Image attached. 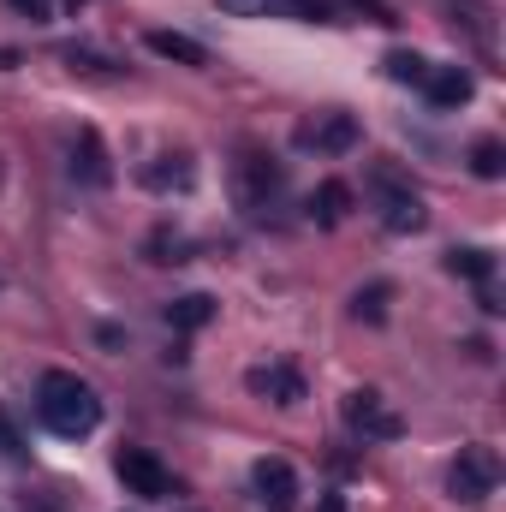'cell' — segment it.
Wrapping results in <instances>:
<instances>
[{"label":"cell","instance_id":"obj_1","mask_svg":"<svg viewBox=\"0 0 506 512\" xmlns=\"http://www.w3.org/2000/svg\"><path fill=\"white\" fill-rule=\"evenodd\" d=\"M36 411H42V423H48L54 435H66V441H78V435H90V429L102 423L96 387L84 382V376H72V370H48V376L36 382Z\"/></svg>","mask_w":506,"mask_h":512},{"label":"cell","instance_id":"obj_2","mask_svg":"<svg viewBox=\"0 0 506 512\" xmlns=\"http://www.w3.org/2000/svg\"><path fill=\"white\" fill-rule=\"evenodd\" d=\"M447 489H453V501L483 507V501L501 489V453H495V447H465V453L453 459V471H447Z\"/></svg>","mask_w":506,"mask_h":512},{"label":"cell","instance_id":"obj_3","mask_svg":"<svg viewBox=\"0 0 506 512\" xmlns=\"http://www.w3.org/2000/svg\"><path fill=\"white\" fill-rule=\"evenodd\" d=\"M370 185L381 197V227L387 233H417L429 215H423V197L411 191V179H399V167H370Z\"/></svg>","mask_w":506,"mask_h":512},{"label":"cell","instance_id":"obj_4","mask_svg":"<svg viewBox=\"0 0 506 512\" xmlns=\"http://www.w3.org/2000/svg\"><path fill=\"white\" fill-rule=\"evenodd\" d=\"M346 423H352L364 441H399V435H405V417L381 399L376 387H352V393H346Z\"/></svg>","mask_w":506,"mask_h":512},{"label":"cell","instance_id":"obj_5","mask_svg":"<svg viewBox=\"0 0 506 512\" xmlns=\"http://www.w3.org/2000/svg\"><path fill=\"white\" fill-rule=\"evenodd\" d=\"M114 471H120V483H126L137 501H167L173 495V471L155 453H143V447H120L114 453Z\"/></svg>","mask_w":506,"mask_h":512},{"label":"cell","instance_id":"obj_6","mask_svg":"<svg viewBox=\"0 0 506 512\" xmlns=\"http://www.w3.org/2000/svg\"><path fill=\"white\" fill-rule=\"evenodd\" d=\"M280 191V167L274 161H262V155H239L233 161V197H239V209H268V197Z\"/></svg>","mask_w":506,"mask_h":512},{"label":"cell","instance_id":"obj_7","mask_svg":"<svg viewBox=\"0 0 506 512\" xmlns=\"http://www.w3.org/2000/svg\"><path fill=\"white\" fill-rule=\"evenodd\" d=\"M215 12H227V18H304V24L328 18L322 0H215Z\"/></svg>","mask_w":506,"mask_h":512},{"label":"cell","instance_id":"obj_8","mask_svg":"<svg viewBox=\"0 0 506 512\" xmlns=\"http://www.w3.org/2000/svg\"><path fill=\"white\" fill-rule=\"evenodd\" d=\"M251 483H256V495H262L274 512L298 507V477H292V465H286V459H256Z\"/></svg>","mask_w":506,"mask_h":512},{"label":"cell","instance_id":"obj_9","mask_svg":"<svg viewBox=\"0 0 506 512\" xmlns=\"http://www.w3.org/2000/svg\"><path fill=\"white\" fill-rule=\"evenodd\" d=\"M72 173L84 179V185H114V167H108V143H102V131L96 126H84L78 131V155H72Z\"/></svg>","mask_w":506,"mask_h":512},{"label":"cell","instance_id":"obj_10","mask_svg":"<svg viewBox=\"0 0 506 512\" xmlns=\"http://www.w3.org/2000/svg\"><path fill=\"white\" fill-rule=\"evenodd\" d=\"M471 72L465 66H429V78H423V96L435 102V108H465L471 102Z\"/></svg>","mask_w":506,"mask_h":512},{"label":"cell","instance_id":"obj_11","mask_svg":"<svg viewBox=\"0 0 506 512\" xmlns=\"http://www.w3.org/2000/svg\"><path fill=\"white\" fill-rule=\"evenodd\" d=\"M191 179H197L191 155H155L137 167V185H149V191H191Z\"/></svg>","mask_w":506,"mask_h":512},{"label":"cell","instance_id":"obj_12","mask_svg":"<svg viewBox=\"0 0 506 512\" xmlns=\"http://www.w3.org/2000/svg\"><path fill=\"white\" fill-rule=\"evenodd\" d=\"M245 387L262 393V399H274V405H298V399H304L298 370H286V364H256L251 376H245Z\"/></svg>","mask_w":506,"mask_h":512},{"label":"cell","instance_id":"obj_13","mask_svg":"<svg viewBox=\"0 0 506 512\" xmlns=\"http://www.w3.org/2000/svg\"><path fill=\"white\" fill-rule=\"evenodd\" d=\"M298 137H304L310 149H322V155H346V149L358 143V120H352V114H322L316 126H304Z\"/></svg>","mask_w":506,"mask_h":512},{"label":"cell","instance_id":"obj_14","mask_svg":"<svg viewBox=\"0 0 506 512\" xmlns=\"http://www.w3.org/2000/svg\"><path fill=\"white\" fill-rule=\"evenodd\" d=\"M346 215H352V185L322 179V185H316V197H310V221H316V227H340Z\"/></svg>","mask_w":506,"mask_h":512},{"label":"cell","instance_id":"obj_15","mask_svg":"<svg viewBox=\"0 0 506 512\" xmlns=\"http://www.w3.org/2000/svg\"><path fill=\"white\" fill-rule=\"evenodd\" d=\"M149 54H161L173 66H209V48L191 42V36H179V30H149Z\"/></svg>","mask_w":506,"mask_h":512},{"label":"cell","instance_id":"obj_16","mask_svg":"<svg viewBox=\"0 0 506 512\" xmlns=\"http://www.w3.org/2000/svg\"><path fill=\"white\" fill-rule=\"evenodd\" d=\"M167 322H173L179 334H197V328L215 322V298H209V292H185V298L167 304Z\"/></svg>","mask_w":506,"mask_h":512},{"label":"cell","instance_id":"obj_17","mask_svg":"<svg viewBox=\"0 0 506 512\" xmlns=\"http://www.w3.org/2000/svg\"><path fill=\"white\" fill-rule=\"evenodd\" d=\"M471 173H477V179H501L506 173L501 137H477V143H471Z\"/></svg>","mask_w":506,"mask_h":512},{"label":"cell","instance_id":"obj_18","mask_svg":"<svg viewBox=\"0 0 506 512\" xmlns=\"http://www.w3.org/2000/svg\"><path fill=\"white\" fill-rule=\"evenodd\" d=\"M387 78H393V84H417V90H423L429 60H423V54H411V48H393V54H387Z\"/></svg>","mask_w":506,"mask_h":512},{"label":"cell","instance_id":"obj_19","mask_svg":"<svg viewBox=\"0 0 506 512\" xmlns=\"http://www.w3.org/2000/svg\"><path fill=\"white\" fill-rule=\"evenodd\" d=\"M447 268L465 274V280H489V274H495V256L477 251V245H465V251H447Z\"/></svg>","mask_w":506,"mask_h":512},{"label":"cell","instance_id":"obj_20","mask_svg":"<svg viewBox=\"0 0 506 512\" xmlns=\"http://www.w3.org/2000/svg\"><path fill=\"white\" fill-rule=\"evenodd\" d=\"M387 298H393V286H387V280L364 286V292L352 298V316H358V322H381V316H387Z\"/></svg>","mask_w":506,"mask_h":512},{"label":"cell","instance_id":"obj_21","mask_svg":"<svg viewBox=\"0 0 506 512\" xmlns=\"http://www.w3.org/2000/svg\"><path fill=\"white\" fill-rule=\"evenodd\" d=\"M60 60H66L72 72H114V60H108V54H96V48H66Z\"/></svg>","mask_w":506,"mask_h":512},{"label":"cell","instance_id":"obj_22","mask_svg":"<svg viewBox=\"0 0 506 512\" xmlns=\"http://www.w3.org/2000/svg\"><path fill=\"white\" fill-rule=\"evenodd\" d=\"M185 251H191V245H185L179 233H155V239H149V262H185Z\"/></svg>","mask_w":506,"mask_h":512},{"label":"cell","instance_id":"obj_23","mask_svg":"<svg viewBox=\"0 0 506 512\" xmlns=\"http://www.w3.org/2000/svg\"><path fill=\"white\" fill-rule=\"evenodd\" d=\"M12 6H18L30 24H54V18H60V0H12Z\"/></svg>","mask_w":506,"mask_h":512},{"label":"cell","instance_id":"obj_24","mask_svg":"<svg viewBox=\"0 0 506 512\" xmlns=\"http://www.w3.org/2000/svg\"><path fill=\"white\" fill-rule=\"evenodd\" d=\"M0 453H6V459H18V453H24V441L12 435V423H6V417H0Z\"/></svg>","mask_w":506,"mask_h":512},{"label":"cell","instance_id":"obj_25","mask_svg":"<svg viewBox=\"0 0 506 512\" xmlns=\"http://www.w3.org/2000/svg\"><path fill=\"white\" fill-rule=\"evenodd\" d=\"M316 512H346V495H322V501H316Z\"/></svg>","mask_w":506,"mask_h":512}]
</instances>
